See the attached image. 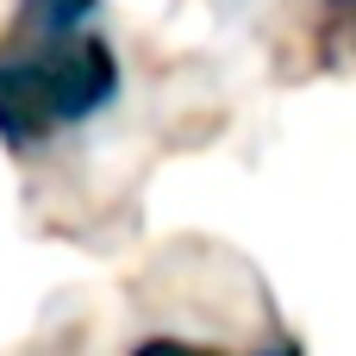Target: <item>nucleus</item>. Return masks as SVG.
I'll return each mask as SVG.
<instances>
[{"label":"nucleus","mask_w":356,"mask_h":356,"mask_svg":"<svg viewBox=\"0 0 356 356\" xmlns=\"http://www.w3.org/2000/svg\"><path fill=\"white\" fill-rule=\"evenodd\" d=\"M119 100V56L106 38L69 31L38 38V50L0 56V144L31 150L56 125H81Z\"/></svg>","instance_id":"1"},{"label":"nucleus","mask_w":356,"mask_h":356,"mask_svg":"<svg viewBox=\"0 0 356 356\" xmlns=\"http://www.w3.org/2000/svg\"><path fill=\"white\" fill-rule=\"evenodd\" d=\"M313 56H319V69H356V0H319Z\"/></svg>","instance_id":"2"},{"label":"nucleus","mask_w":356,"mask_h":356,"mask_svg":"<svg viewBox=\"0 0 356 356\" xmlns=\"http://www.w3.org/2000/svg\"><path fill=\"white\" fill-rule=\"evenodd\" d=\"M100 13V0H19V38H69Z\"/></svg>","instance_id":"3"}]
</instances>
